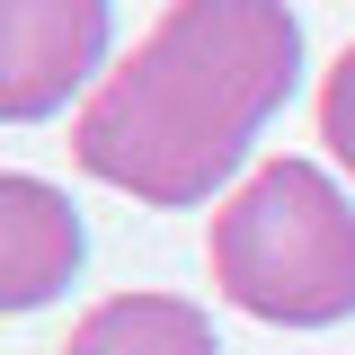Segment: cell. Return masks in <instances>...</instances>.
<instances>
[{
  "label": "cell",
  "instance_id": "4",
  "mask_svg": "<svg viewBox=\"0 0 355 355\" xmlns=\"http://www.w3.org/2000/svg\"><path fill=\"white\" fill-rule=\"evenodd\" d=\"M89 258V231L53 178H0V311H44Z\"/></svg>",
  "mask_w": 355,
  "mask_h": 355
},
{
  "label": "cell",
  "instance_id": "3",
  "mask_svg": "<svg viewBox=\"0 0 355 355\" xmlns=\"http://www.w3.org/2000/svg\"><path fill=\"white\" fill-rule=\"evenodd\" d=\"M107 62V0H0V116L36 125Z\"/></svg>",
  "mask_w": 355,
  "mask_h": 355
},
{
  "label": "cell",
  "instance_id": "5",
  "mask_svg": "<svg viewBox=\"0 0 355 355\" xmlns=\"http://www.w3.org/2000/svg\"><path fill=\"white\" fill-rule=\"evenodd\" d=\"M62 355H222V338L187 293H107L80 311Z\"/></svg>",
  "mask_w": 355,
  "mask_h": 355
},
{
  "label": "cell",
  "instance_id": "6",
  "mask_svg": "<svg viewBox=\"0 0 355 355\" xmlns=\"http://www.w3.org/2000/svg\"><path fill=\"white\" fill-rule=\"evenodd\" d=\"M320 142H329L338 169L355 178V44L329 62V80H320Z\"/></svg>",
  "mask_w": 355,
  "mask_h": 355
},
{
  "label": "cell",
  "instance_id": "2",
  "mask_svg": "<svg viewBox=\"0 0 355 355\" xmlns=\"http://www.w3.org/2000/svg\"><path fill=\"white\" fill-rule=\"evenodd\" d=\"M214 284L275 329H338L355 311V205L320 160H266L214 214Z\"/></svg>",
  "mask_w": 355,
  "mask_h": 355
},
{
  "label": "cell",
  "instance_id": "1",
  "mask_svg": "<svg viewBox=\"0 0 355 355\" xmlns=\"http://www.w3.org/2000/svg\"><path fill=\"white\" fill-rule=\"evenodd\" d=\"M302 80V18L284 0H169L160 27L98 80L71 160L142 205H205L249 160Z\"/></svg>",
  "mask_w": 355,
  "mask_h": 355
}]
</instances>
